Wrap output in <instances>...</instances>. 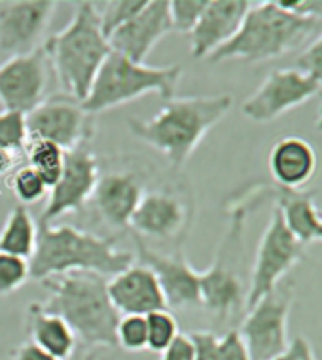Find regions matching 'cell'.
I'll use <instances>...</instances> for the list:
<instances>
[{
	"label": "cell",
	"instance_id": "obj_41",
	"mask_svg": "<svg viewBox=\"0 0 322 360\" xmlns=\"http://www.w3.org/2000/svg\"><path fill=\"white\" fill-rule=\"evenodd\" d=\"M316 127H318V131L322 133V105H321V112H318V122H316Z\"/></svg>",
	"mask_w": 322,
	"mask_h": 360
},
{
	"label": "cell",
	"instance_id": "obj_16",
	"mask_svg": "<svg viewBox=\"0 0 322 360\" xmlns=\"http://www.w3.org/2000/svg\"><path fill=\"white\" fill-rule=\"evenodd\" d=\"M139 264L150 267L160 283L167 307H198L201 305V288H199V271H195L182 250L174 255H160L150 249L139 236L133 233Z\"/></svg>",
	"mask_w": 322,
	"mask_h": 360
},
{
	"label": "cell",
	"instance_id": "obj_27",
	"mask_svg": "<svg viewBox=\"0 0 322 360\" xmlns=\"http://www.w3.org/2000/svg\"><path fill=\"white\" fill-rule=\"evenodd\" d=\"M146 2L148 0H114V2H101V4L95 2L105 37L108 38L116 29L135 18L136 13L146 6Z\"/></svg>",
	"mask_w": 322,
	"mask_h": 360
},
{
	"label": "cell",
	"instance_id": "obj_26",
	"mask_svg": "<svg viewBox=\"0 0 322 360\" xmlns=\"http://www.w3.org/2000/svg\"><path fill=\"white\" fill-rule=\"evenodd\" d=\"M27 146H29L27 114L15 110L0 112V148L21 158L27 152Z\"/></svg>",
	"mask_w": 322,
	"mask_h": 360
},
{
	"label": "cell",
	"instance_id": "obj_11",
	"mask_svg": "<svg viewBox=\"0 0 322 360\" xmlns=\"http://www.w3.org/2000/svg\"><path fill=\"white\" fill-rule=\"evenodd\" d=\"M99 176V160L94 154L91 144H82L67 152L61 179L50 190V198L40 214V220L51 224L63 214L80 212L94 195Z\"/></svg>",
	"mask_w": 322,
	"mask_h": 360
},
{
	"label": "cell",
	"instance_id": "obj_9",
	"mask_svg": "<svg viewBox=\"0 0 322 360\" xmlns=\"http://www.w3.org/2000/svg\"><path fill=\"white\" fill-rule=\"evenodd\" d=\"M29 143L48 141L65 152L91 144L95 137V116L87 114L82 101L67 94L51 95L27 114Z\"/></svg>",
	"mask_w": 322,
	"mask_h": 360
},
{
	"label": "cell",
	"instance_id": "obj_5",
	"mask_svg": "<svg viewBox=\"0 0 322 360\" xmlns=\"http://www.w3.org/2000/svg\"><path fill=\"white\" fill-rule=\"evenodd\" d=\"M316 27L318 18L286 12L277 4V0L255 2L236 37L209 56V61L224 63L239 59L247 63H264L277 59L305 42V38L311 37Z\"/></svg>",
	"mask_w": 322,
	"mask_h": 360
},
{
	"label": "cell",
	"instance_id": "obj_31",
	"mask_svg": "<svg viewBox=\"0 0 322 360\" xmlns=\"http://www.w3.org/2000/svg\"><path fill=\"white\" fill-rule=\"evenodd\" d=\"M31 279L29 260L0 250V296H10Z\"/></svg>",
	"mask_w": 322,
	"mask_h": 360
},
{
	"label": "cell",
	"instance_id": "obj_6",
	"mask_svg": "<svg viewBox=\"0 0 322 360\" xmlns=\"http://www.w3.org/2000/svg\"><path fill=\"white\" fill-rule=\"evenodd\" d=\"M180 78V65L150 67L112 51L95 76L94 86L86 99L82 101V106L87 114L97 116L101 112L127 105L148 94H157L169 101L174 97Z\"/></svg>",
	"mask_w": 322,
	"mask_h": 360
},
{
	"label": "cell",
	"instance_id": "obj_10",
	"mask_svg": "<svg viewBox=\"0 0 322 360\" xmlns=\"http://www.w3.org/2000/svg\"><path fill=\"white\" fill-rule=\"evenodd\" d=\"M304 245L292 236L286 228L281 212L275 209L266 231L258 243L255 266L250 274V285L247 288L245 311L258 304L264 296L273 292L286 277L292 267L302 260Z\"/></svg>",
	"mask_w": 322,
	"mask_h": 360
},
{
	"label": "cell",
	"instance_id": "obj_34",
	"mask_svg": "<svg viewBox=\"0 0 322 360\" xmlns=\"http://www.w3.org/2000/svg\"><path fill=\"white\" fill-rule=\"evenodd\" d=\"M193 343V360H218V347H220V338L207 330H195L190 332Z\"/></svg>",
	"mask_w": 322,
	"mask_h": 360
},
{
	"label": "cell",
	"instance_id": "obj_14",
	"mask_svg": "<svg viewBox=\"0 0 322 360\" xmlns=\"http://www.w3.org/2000/svg\"><path fill=\"white\" fill-rule=\"evenodd\" d=\"M57 2L53 0H6L0 2V50L13 56L31 53L50 27Z\"/></svg>",
	"mask_w": 322,
	"mask_h": 360
},
{
	"label": "cell",
	"instance_id": "obj_18",
	"mask_svg": "<svg viewBox=\"0 0 322 360\" xmlns=\"http://www.w3.org/2000/svg\"><path fill=\"white\" fill-rule=\"evenodd\" d=\"M146 193V184L141 173L135 171H114L101 174L89 203L101 220L110 228L127 230L136 207Z\"/></svg>",
	"mask_w": 322,
	"mask_h": 360
},
{
	"label": "cell",
	"instance_id": "obj_7",
	"mask_svg": "<svg viewBox=\"0 0 322 360\" xmlns=\"http://www.w3.org/2000/svg\"><path fill=\"white\" fill-rule=\"evenodd\" d=\"M245 224L247 205L231 209L229 226L220 241L217 258L209 269L199 271L201 305L218 321H226L245 309L247 288L241 275L245 260Z\"/></svg>",
	"mask_w": 322,
	"mask_h": 360
},
{
	"label": "cell",
	"instance_id": "obj_35",
	"mask_svg": "<svg viewBox=\"0 0 322 360\" xmlns=\"http://www.w3.org/2000/svg\"><path fill=\"white\" fill-rule=\"evenodd\" d=\"M218 360H252L250 354H248L247 345H245L237 330H229L228 334L220 338Z\"/></svg>",
	"mask_w": 322,
	"mask_h": 360
},
{
	"label": "cell",
	"instance_id": "obj_15",
	"mask_svg": "<svg viewBox=\"0 0 322 360\" xmlns=\"http://www.w3.org/2000/svg\"><path fill=\"white\" fill-rule=\"evenodd\" d=\"M192 224V205L186 199L167 190L146 192L131 218L129 228L141 239L182 241Z\"/></svg>",
	"mask_w": 322,
	"mask_h": 360
},
{
	"label": "cell",
	"instance_id": "obj_38",
	"mask_svg": "<svg viewBox=\"0 0 322 360\" xmlns=\"http://www.w3.org/2000/svg\"><path fill=\"white\" fill-rule=\"evenodd\" d=\"M10 356H12V360H59L53 354L46 353L44 349H40L32 342H23L21 345H18Z\"/></svg>",
	"mask_w": 322,
	"mask_h": 360
},
{
	"label": "cell",
	"instance_id": "obj_23",
	"mask_svg": "<svg viewBox=\"0 0 322 360\" xmlns=\"http://www.w3.org/2000/svg\"><path fill=\"white\" fill-rule=\"evenodd\" d=\"M275 195H277L275 209L281 212L292 236L302 245L316 241L322 224V212L315 203V192L286 190V188L277 186Z\"/></svg>",
	"mask_w": 322,
	"mask_h": 360
},
{
	"label": "cell",
	"instance_id": "obj_24",
	"mask_svg": "<svg viewBox=\"0 0 322 360\" xmlns=\"http://www.w3.org/2000/svg\"><path fill=\"white\" fill-rule=\"evenodd\" d=\"M37 236L38 224L34 222L29 207L15 205L0 230V250L31 260L37 249Z\"/></svg>",
	"mask_w": 322,
	"mask_h": 360
},
{
	"label": "cell",
	"instance_id": "obj_1",
	"mask_svg": "<svg viewBox=\"0 0 322 360\" xmlns=\"http://www.w3.org/2000/svg\"><path fill=\"white\" fill-rule=\"evenodd\" d=\"M231 106L233 97L228 94L173 97L154 118L129 120L127 125L133 137L157 150L173 171H180Z\"/></svg>",
	"mask_w": 322,
	"mask_h": 360
},
{
	"label": "cell",
	"instance_id": "obj_12",
	"mask_svg": "<svg viewBox=\"0 0 322 360\" xmlns=\"http://www.w3.org/2000/svg\"><path fill=\"white\" fill-rule=\"evenodd\" d=\"M318 94H322L321 86L297 69L273 70L255 94L243 103L241 110L248 120L267 124Z\"/></svg>",
	"mask_w": 322,
	"mask_h": 360
},
{
	"label": "cell",
	"instance_id": "obj_28",
	"mask_svg": "<svg viewBox=\"0 0 322 360\" xmlns=\"http://www.w3.org/2000/svg\"><path fill=\"white\" fill-rule=\"evenodd\" d=\"M10 188H12L13 195L19 201V205H37L40 203L48 193H50V188L46 186L40 176H38L37 171H32L29 165H23L19 167L15 173L12 174V180H10Z\"/></svg>",
	"mask_w": 322,
	"mask_h": 360
},
{
	"label": "cell",
	"instance_id": "obj_33",
	"mask_svg": "<svg viewBox=\"0 0 322 360\" xmlns=\"http://www.w3.org/2000/svg\"><path fill=\"white\" fill-rule=\"evenodd\" d=\"M296 69L311 76L322 89V34L296 59Z\"/></svg>",
	"mask_w": 322,
	"mask_h": 360
},
{
	"label": "cell",
	"instance_id": "obj_42",
	"mask_svg": "<svg viewBox=\"0 0 322 360\" xmlns=\"http://www.w3.org/2000/svg\"><path fill=\"white\" fill-rule=\"evenodd\" d=\"M321 212H322V207H321ZM316 241H322V224H321V230H318V236H316Z\"/></svg>",
	"mask_w": 322,
	"mask_h": 360
},
{
	"label": "cell",
	"instance_id": "obj_17",
	"mask_svg": "<svg viewBox=\"0 0 322 360\" xmlns=\"http://www.w3.org/2000/svg\"><path fill=\"white\" fill-rule=\"evenodd\" d=\"M173 31L169 0H148L146 6L108 37L112 51L135 63H144L161 38Z\"/></svg>",
	"mask_w": 322,
	"mask_h": 360
},
{
	"label": "cell",
	"instance_id": "obj_25",
	"mask_svg": "<svg viewBox=\"0 0 322 360\" xmlns=\"http://www.w3.org/2000/svg\"><path fill=\"white\" fill-rule=\"evenodd\" d=\"M27 165L37 171L38 176L46 182V186L53 188L61 179L65 169L67 152L48 141H31L27 146Z\"/></svg>",
	"mask_w": 322,
	"mask_h": 360
},
{
	"label": "cell",
	"instance_id": "obj_19",
	"mask_svg": "<svg viewBox=\"0 0 322 360\" xmlns=\"http://www.w3.org/2000/svg\"><path fill=\"white\" fill-rule=\"evenodd\" d=\"M252 4L255 2L248 0H209L198 25L190 32L193 59H209L218 48L236 37Z\"/></svg>",
	"mask_w": 322,
	"mask_h": 360
},
{
	"label": "cell",
	"instance_id": "obj_36",
	"mask_svg": "<svg viewBox=\"0 0 322 360\" xmlns=\"http://www.w3.org/2000/svg\"><path fill=\"white\" fill-rule=\"evenodd\" d=\"M193 343L190 334H179L160 353V360H193Z\"/></svg>",
	"mask_w": 322,
	"mask_h": 360
},
{
	"label": "cell",
	"instance_id": "obj_13",
	"mask_svg": "<svg viewBox=\"0 0 322 360\" xmlns=\"http://www.w3.org/2000/svg\"><path fill=\"white\" fill-rule=\"evenodd\" d=\"M50 61L44 48L25 56H13L0 65V105L4 110L29 114L34 110L48 91Z\"/></svg>",
	"mask_w": 322,
	"mask_h": 360
},
{
	"label": "cell",
	"instance_id": "obj_4",
	"mask_svg": "<svg viewBox=\"0 0 322 360\" xmlns=\"http://www.w3.org/2000/svg\"><path fill=\"white\" fill-rule=\"evenodd\" d=\"M42 48L63 91L78 101L86 99L95 76L112 53L95 2H78L68 25L51 34Z\"/></svg>",
	"mask_w": 322,
	"mask_h": 360
},
{
	"label": "cell",
	"instance_id": "obj_3",
	"mask_svg": "<svg viewBox=\"0 0 322 360\" xmlns=\"http://www.w3.org/2000/svg\"><path fill=\"white\" fill-rule=\"evenodd\" d=\"M40 285L50 292L42 307L70 326L86 347L116 349L120 315L108 298V279L97 274H67L48 277Z\"/></svg>",
	"mask_w": 322,
	"mask_h": 360
},
{
	"label": "cell",
	"instance_id": "obj_8",
	"mask_svg": "<svg viewBox=\"0 0 322 360\" xmlns=\"http://www.w3.org/2000/svg\"><path fill=\"white\" fill-rule=\"evenodd\" d=\"M294 305V283L290 279L247 311L237 330L252 360H273L288 347V317Z\"/></svg>",
	"mask_w": 322,
	"mask_h": 360
},
{
	"label": "cell",
	"instance_id": "obj_20",
	"mask_svg": "<svg viewBox=\"0 0 322 360\" xmlns=\"http://www.w3.org/2000/svg\"><path fill=\"white\" fill-rule=\"evenodd\" d=\"M108 298L120 315H150L167 309V302L152 269L133 264L108 281Z\"/></svg>",
	"mask_w": 322,
	"mask_h": 360
},
{
	"label": "cell",
	"instance_id": "obj_29",
	"mask_svg": "<svg viewBox=\"0 0 322 360\" xmlns=\"http://www.w3.org/2000/svg\"><path fill=\"white\" fill-rule=\"evenodd\" d=\"M116 347L127 353L148 349V326L143 315H122L116 326Z\"/></svg>",
	"mask_w": 322,
	"mask_h": 360
},
{
	"label": "cell",
	"instance_id": "obj_40",
	"mask_svg": "<svg viewBox=\"0 0 322 360\" xmlns=\"http://www.w3.org/2000/svg\"><path fill=\"white\" fill-rule=\"evenodd\" d=\"M19 158L18 155L10 154V152H6V150L0 148V180L4 179L6 174H10L15 169V165H18Z\"/></svg>",
	"mask_w": 322,
	"mask_h": 360
},
{
	"label": "cell",
	"instance_id": "obj_37",
	"mask_svg": "<svg viewBox=\"0 0 322 360\" xmlns=\"http://www.w3.org/2000/svg\"><path fill=\"white\" fill-rule=\"evenodd\" d=\"M273 360H316V356L313 347H311L309 340L305 335H296L288 343V347Z\"/></svg>",
	"mask_w": 322,
	"mask_h": 360
},
{
	"label": "cell",
	"instance_id": "obj_21",
	"mask_svg": "<svg viewBox=\"0 0 322 360\" xmlns=\"http://www.w3.org/2000/svg\"><path fill=\"white\" fill-rule=\"evenodd\" d=\"M269 173L279 188L302 190L316 173V152L305 139L285 137L269 152Z\"/></svg>",
	"mask_w": 322,
	"mask_h": 360
},
{
	"label": "cell",
	"instance_id": "obj_30",
	"mask_svg": "<svg viewBox=\"0 0 322 360\" xmlns=\"http://www.w3.org/2000/svg\"><path fill=\"white\" fill-rule=\"evenodd\" d=\"M146 326H148V349L154 353H161L180 334L179 323L169 309H160L146 315Z\"/></svg>",
	"mask_w": 322,
	"mask_h": 360
},
{
	"label": "cell",
	"instance_id": "obj_39",
	"mask_svg": "<svg viewBox=\"0 0 322 360\" xmlns=\"http://www.w3.org/2000/svg\"><path fill=\"white\" fill-rule=\"evenodd\" d=\"M110 351L112 349L108 347H86V345H82V349H76L75 354L68 360H116Z\"/></svg>",
	"mask_w": 322,
	"mask_h": 360
},
{
	"label": "cell",
	"instance_id": "obj_22",
	"mask_svg": "<svg viewBox=\"0 0 322 360\" xmlns=\"http://www.w3.org/2000/svg\"><path fill=\"white\" fill-rule=\"evenodd\" d=\"M27 334L29 342L59 360H68L78 349V340L70 326L59 315L44 309L42 304L27 305Z\"/></svg>",
	"mask_w": 322,
	"mask_h": 360
},
{
	"label": "cell",
	"instance_id": "obj_2",
	"mask_svg": "<svg viewBox=\"0 0 322 360\" xmlns=\"http://www.w3.org/2000/svg\"><path fill=\"white\" fill-rule=\"evenodd\" d=\"M135 264V255L116 247V237H101L75 226H53L38 220L37 249L29 260L31 279L67 274L114 277Z\"/></svg>",
	"mask_w": 322,
	"mask_h": 360
},
{
	"label": "cell",
	"instance_id": "obj_32",
	"mask_svg": "<svg viewBox=\"0 0 322 360\" xmlns=\"http://www.w3.org/2000/svg\"><path fill=\"white\" fill-rule=\"evenodd\" d=\"M209 0H171L169 2V15L173 23V31L190 32L198 25L199 18L203 15Z\"/></svg>",
	"mask_w": 322,
	"mask_h": 360
}]
</instances>
